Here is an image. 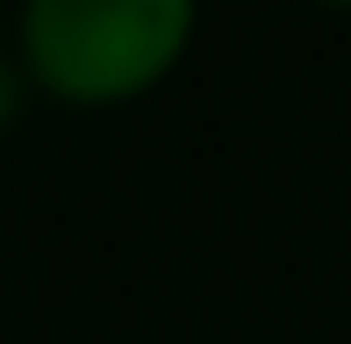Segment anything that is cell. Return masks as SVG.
Listing matches in <instances>:
<instances>
[{"mask_svg":"<svg viewBox=\"0 0 351 344\" xmlns=\"http://www.w3.org/2000/svg\"><path fill=\"white\" fill-rule=\"evenodd\" d=\"M323 8H351V0H323Z\"/></svg>","mask_w":351,"mask_h":344,"instance_id":"obj_3","label":"cell"},{"mask_svg":"<svg viewBox=\"0 0 351 344\" xmlns=\"http://www.w3.org/2000/svg\"><path fill=\"white\" fill-rule=\"evenodd\" d=\"M201 0H22V79L72 108L136 101L186 58Z\"/></svg>","mask_w":351,"mask_h":344,"instance_id":"obj_1","label":"cell"},{"mask_svg":"<svg viewBox=\"0 0 351 344\" xmlns=\"http://www.w3.org/2000/svg\"><path fill=\"white\" fill-rule=\"evenodd\" d=\"M22 93H29V79H22V58H0V136L14 130V115H22Z\"/></svg>","mask_w":351,"mask_h":344,"instance_id":"obj_2","label":"cell"}]
</instances>
